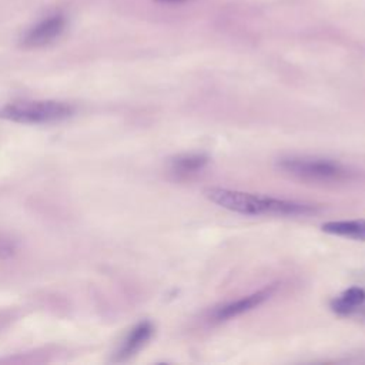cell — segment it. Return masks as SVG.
<instances>
[{"instance_id":"6da1fadb","label":"cell","mask_w":365,"mask_h":365,"mask_svg":"<svg viewBox=\"0 0 365 365\" xmlns=\"http://www.w3.org/2000/svg\"><path fill=\"white\" fill-rule=\"evenodd\" d=\"M204 196L218 207L243 215H305L314 211L308 204L221 187H208Z\"/></svg>"},{"instance_id":"7a4b0ae2","label":"cell","mask_w":365,"mask_h":365,"mask_svg":"<svg viewBox=\"0 0 365 365\" xmlns=\"http://www.w3.org/2000/svg\"><path fill=\"white\" fill-rule=\"evenodd\" d=\"M76 113L72 103L60 100H22L0 109V119L20 124H53Z\"/></svg>"},{"instance_id":"3957f363","label":"cell","mask_w":365,"mask_h":365,"mask_svg":"<svg viewBox=\"0 0 365 365\" xmlns=\"http://www.w3.org/2000/svg\"><path fill=\"white\" fill-rule=\"evenodd\" d=\"M279 167L296 178L315 182L343 181L350 175V171L340 163L317 159V157H288L279 163Z\"/></svg>"},{"instance_id":"277c9868","label":"cell","mask_w":365,"mask_h":365,"mask_svg":"<svg viewBox=\"0 0 365 365\" xmlns=\"http://www.w3.org/2000/svg\"><path fill=\"white\" fill-rule=\"evenodd\" d=\"M67 25V20L63 15H51L48 18L41 19L39 23L32 26L23 36H22V46L25 49H39L44 48L56 39L62 36Z\"/></svg>"},{"instance_id":"5b68a950","label":"cell","mask_w":365,"mask_h":365,"mask_svg":"<svg viewBox=\"0 0 365 365\" xmlns=\"http://www.w3.org/2000/svg\"><path fill=\"white\" fill-rule=\"evenodd\" d=\"M153 333L154 327L150 321H142L134 326L124 337V340L120 343L114 355V361H126L134 357L150 341Z\"/></svg>"},{"instance_id":"8992f818","label":"cell","mask_w":365,"mask_h":365,"mask_svg":"<svg viewBox=\"0 0 365 365\" xmlns=\"http://www.w3.org/2000/svg\"><path fill=\"white\" fill-rule=\"evenodd\" d=\"M271 293H272V288H264L251 296L243 297L240 300H236L233 303H228L223 307H218L213 315L217 321H225V319L236 318V317H239L244 312H248V311L257 308L258 305H261L271 296Z\"/></svg>"},{"instance_id":"52a82bcc","label":"cell","mask_w":365,"mask_h":365,"mask_svg":"<svg viewBox=\"0 0 365 365\" xmlns=\"http://www.w3.org/2000/svg\"><path fill=\"white\" fill-rule=\"evenodd\" d=\"M323 232L338 237L365 241V220L330 221L323 224Z\"/></svg>"},{"instance_id":"ba28073f","label":"cell","mask_w":365,"mask_h":365,"mask_svg":"<svg viewBox=\"0 0 365 365\" xmlns=\"http://www.w3.org/2000/svg\"><path fill=\"white\" fill-rule=\"evenodd\" d=\"M365 304V290L359 287H352L344 291L341 296L333 300L331 308L338 315H352L358 312Z\"/></svg>"},{"instance_id":"9c48e42d","label":"cell","mask_w":365,"mask_h":365,"mask_svg":"<svg viewBox=\"0 0 365 365\" xmlns=\"http://www.w3.org/2000/svg\"><path fill=\"white\" fill-rule=\"evenodd\" d=\"M207 161H208L207 157L203 154L178 156L170 161V171L177 177L190 175L203 170Z\"/></svg>"},{"instance_id":"30bf717a","label":"cell","mask_w":365,"mask_h":365,"mask_svg":"<svg viewBox=\"0 0 365 365\" xmlns=\"http://www.w3.org/2000/svg\"><path fill=\"white\" fill-rule=\"evenodd\" d=\"M160 2H178V0H160Z\"/></svg>"}]
</instances>
